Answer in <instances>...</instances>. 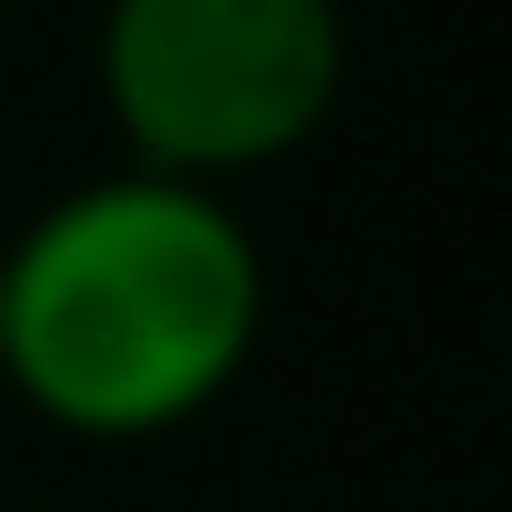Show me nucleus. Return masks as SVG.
<instances>
[{"mask_svg": "<svg viewBox=\"0 0 512 512\" xmlns=\"http://www.w3.org/2000/svg\"><path fill=\"white\" fill-rule=\"evenodd\" d=\"M272 272L231 191L101 171L0 251V382L71 442H161L262 352Z\"/></svg>", "mask_w": 512, "mask_h": 512, "instance_id": "nucleus-1", "label": "nucleus"}, {"mask_svg": "<svg viewBox=\"0 0 512 512\" xmlns=\"http://www.w3.org/2000/svg\"><path fill=\"white\" fill-rule=\"evenodd\" d=\"M91 71L131 171L221 191L342 111L352 21L342 0H111Z\"/></svg>", "mask_w": 512, "mask_h": 512, "instance_id": "nucleus-2", "label": "nucleus"}]
</instances>
